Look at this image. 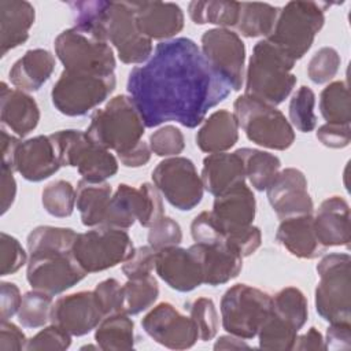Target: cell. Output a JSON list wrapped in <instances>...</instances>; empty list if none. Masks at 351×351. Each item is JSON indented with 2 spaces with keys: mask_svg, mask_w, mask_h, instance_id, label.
<instances>
[{
  "mask_svg": "<svg viewBox=\"0 0 351 351\" xmlns=\"http://www.w3.org/2000/svg\"><path fill=\"white\" fill-rule=\"evenodd\" d=\"M71 346V335L62 329L60 326L51 324L37 332L26 343L27 351H41V350H53L63 351Z\"/></svg>",
  "mask_w": 351,
  "mask_h": 351,
  "instance_id": "50",
  "label": "cell"
},
{
  "mask_svg": "<svg viewBox=\"0 0 351 351\" xmlns=\"http://www.w3.org/2000/svg\"><path fill=\"white\" fill-rule=\"evenodd\" d=\"M276 240L291 255L300 259H315L325 251L317 239L313 214L281 219L276 232Z\"/></svg>",
  "mask_w": 351,
  "mask_h": 351,
  "instance_id": "29",
  "label": "cell"
},
{
  "mask_svg": "<svg viewBox=\"0 0 351 351\" xmlns=\"http://www.w3.org/2000/svg\"><path fill=\"white\" fill-rule=\"evenodd\" d=\"M126 89L145 128L174 121L193 129L230 93L188 37L160 41L145 63L130 70Z\"/></svg>",
  "mask_w": 351,
  "mask_h": 351,
  "instance_id": "1",
  "label": "cell"
},
{
  "mask_svg": "<svg viewBox=\"0 0 351 351\" xmlns=\"http://www.w3.org/2000/svg\"><path fill=\"white\" fill-rule=\"evenodd\" d=\"M95 341L100 350L119 351L134 347V322L126 313L106 315L95 329Z\"/></svg>",
  "mask_w": 351,
  "mask_h": 351,
  "instance_id": "33",
  "label": "cell"
},
{
  "mask_svg": "<svg viewBox=\"0 0 351 351\" xmlns=\"http://www.w3.org/2000/svg\"><path fill=\"white\" fill-rule=\"evenodd\" d=\"M240 348H250V346L244 341V339H240L230 333L219 336L214 344V350H240Z\"/></svg>",
  "mask_w": 351,
  "mask_h": 351,
  "instance_id": "63",
  "label": "cell"
},
{
  "mask_svg": "<svg viewBox=\"0 0 351 351\" xmlns=\"http://www.w3.org/2000/svg\"><path fill=\"white\" fill-rule=\"evenodd\" d=\"M280 8L269 3H240L237 32L248 38L269 37L274 29Z\"/></svg>",
  "mask_w": 351,
  "mask_h": 351,
  "instance_id": "34",
  "label": "cell"
},
{
  "mask_svg": "<svg viewBox=\"0 0 351 351\" xmlns=\"http://www.w3.org/2000/svg\"><path fill=\"white\" fill-rule=\"evenodd\" d=\"M62 166L77 167L84 180L103 182L118 173V159L92 141L86 132L64 129L51 133Z\"/></svg>",
  "mask_w": 351,
  "mask_h": 351,
  "instance_id": "9",
  "label": "cell"
},
{
  "mask_svg": "<svg viewBox=\"0 0 351 351\" xmlns=\"http://www.w3.org/2000/svg\"><path fill=\"white\" fill-rule=\"evenodd\" d=\"M27 339L22 329L14 322H0V351H21L26 348Z\"/></svg>",
  "mask_w": 351,
  "mask_h": 351,
  "instance_id": "58",
  "label": "cell"
},
{
  "mask_svg": "<svg viewBox=\"0 0 351 351\" xmlns=\"http://www.w3.org/2000/svg\"><path fill=\"white\" fill-rule=\"evenodd\" d=\"M112 188L106 181L92 182L81 178L75 189V206L84 226H101L107 214Z\"/></svg>",
  "mask_w": 351,
  "mask_h": 351,
  "instance_id": "32",
  "label": "cell"
},
{
  "mask_svg": "<svg viewBox=\"0 0 351 351\" xmlns=\"http://www.w3.org/2000/svg\"><path fill=\"white\" fill-rule=\"evenodd\" d=\"M133 250V241L125 229L96 226L77 234L71 255L89 274L123 263Z\"/></svg>",
  "mask_w": 351,
  "mask_h": 351,
  "instance_id": "12",
  "label": "cell"
},
{
  "mask_svg": "<svg viewBox=\"0 0 351 351\" xmlns=\"http://www.w3.org/2000/svg\"><path fill=\"white\" fill-rule=\"evenodd\" d=\"M340 63L341 58L333 47H322L308 60L307 77L314 84H326L336 77Z\"/></svg>",
  "mask_w": 351,
  "mask_h": 351,
  "instance_id": "46",
  "label": "cell"
},
{
  "mask_svg": "<svg viewBox=\"0 0 351 351\" xmlns=\"http://www.w3.org/2000/svg\"><path fill=\"white\" fill-rule=\"evenodd\" d=\"M69 7L74 26L106 40L122 63L143 64L151 58L152 40L138 30L132 1H71Z\"/></svg>",
  "mask_w": 351,
  "mask_h": 351,
  "instance_id": "2",
  "label": "cell"
},
{
  "mask_svg": "<svg viewBox=\"0 0 351 351\" xmlns=\"http://www.w3.org/2000/svg\"><path fill=\"white\" fill-rule=\"evenodd\" d=\"M270 306L271 296L267 292L248 284H234L221 298L222 328L240 339H252L270 313Z\"/></svg>",
  "mask_w": 351,
  "mask_h": 351,
  "instance_id": "11",
  "label": "cell"
},
{
  "mask_svg": "<svg viewBox=\"0 0 351 351\" xmlns=\"http://www.w3.org/2000/svg\"><path fill=\"white\" fill-rule=\"evenodd\" d=\"M12 167L26 181L40 182L53 176L60 167V159L51 134L36 136L21 141Z\"/></svg>",
  "mask_w": 351,
  "mask_h": 351,
  "instance_id": "21",
  "label": "cell"
},
{
  "mask_svg": "<svg viewBox=\"0 0 351 351\" xmlns=\"http://www.w3.org/2000/svg\"><path fill=\"white\" fill-rule=\"evenodd\" d=\"M155 271L171 289L191 292L203 284L202 266L188 248L167 247L155 254Z\"/></svg>",
  "mask_w": 351,
  "mask_h": 351,
  "instance_id": "20",
  "label": "cell"
},
{
  "mask_svg": "<svg viewBox=\"0 0 351 351\" xmlns=\"http://www.w3.org/2000/svg\"><path fill=\"white\" fill-rule=\"evenodd\" d=\"M292 350H299V351H304V350H325V344H324V337L321 335V332L311 326L306 333L303 335H298L296 340L293 343Z\"/></svg>",
  "mask_w": 351,
  "mask_h": 351,
  "instance_id": "61",
  "label": "cell"
},
{
  "mask_svg": "<svg viewBox=\"0 0 351 351\" xmlns=\"http://www.w3.org/2000/svg\"><path fill=\"white\" fill-rule=\"evenodd\" d=\"M226 243L236 250L243 258L252 255L262 244V232L258 226L251 225L245 229L225 236Z\"/></svg>",
  "mask_w": 351,
  "mask_h": 351,
  "instance_id": "54",
  "label": "cell"
},
{
  "mask_svg": "<svg viewBox=\"0 0 351 351\" xmlns=\"http://www.w3.org/2000/svg\"><path fill=\"white\" fill-rule=\"evenodd\" d=\"M315 136L322 145L340 149L346 148L351 143V128L350 125L325 123L317 129Z\"/></svg>",
  "mask_w": 351,
  "mask_h": 351,
  "instance_id": "55",
  "label": "cell"
},
{
  "mask_svg": "<svg viewBox=\"0 0 351 351\" xmlns=\"http://www.w3.org/2000/svg\"><path fill=\"white\" fill-rule=\"evenodd\" d=\"M271 307V306H270ZM299 330L288 321L271 311L258 330L259 348L263 350H292Z\"/></svg>",
  "mask_w": 351,
  "mask_h": 351,
  "instance_id": "41",
  "label": "cell"
},
{
  "mask_svg": "<svg viewBox=\"0 0 351 351\" xmlns=\"http://www.w3.org/2000/svg\"><path fill=\"white\" fill-rule=\"evenodd\" d=\"M191 234L195 243L214 244L225 240L223 233L215 223L210 211H202L191 223Z\"/></svg>",
  "mask_w": 351,
  "mask_h": 351,
  "instance_id": "53",
  "label": "cell"
},
{
  "mask_svg": "<svg viewBox=\"0 0 351 351\" xmlns=\"http://www.w3.org/2000/svg\"><path fill=\"white\" fill-rule=\"evenodd\" d=\"M159 296V285L154 276L128 280L122 285V307L129 315L148 310Z\"/></svg>",
  "mask_w": 351,
  "mask_h": 351,
  "instance_id": "39",
  "label": "cell"
},
{
  "mask_svg": "<svg viewBox=\"0 0 351 351\" xmlns=\"http://www.w3.org/2000/svg\"><path fill=\"white\" fill-rule=\"evenodd\" d=\"M315 107V93L311 88L302 85L292 96L288 114L289 123L292 128H296L302 133H308L315 129L317 115L314 111Z\"/></svg>",
  "mask_w": 351,
  "mask_h": 351,
  "instance_id": "44",
  "label": "cell"
},
{
  "mask_svg": "<svg viewBox=\"0 0 351 351\" xmlns=\"http://www.w3.org/2000/svg\"><path fill=\"white\" fill-rule=\"evenodd\" d=\"M27 254L19 240L5 232L0 233V276L16 273L27 265Z\"/></svg>",
  "mask_w": 351,
  "mask_h": 351,
  "instance_id": "48",
  "label": "cell"
},
{
  "mask_svg": "<svg viewBox=\"0 0 351 351\" xmlns=\"http://www.w3.org/2000/svg\"><path fill=\"white\" fill-rule=\"evenodd\" d=\"M189 248L202 266L203 284L210 287L229 282L236 278L243 269V256L233 250L226 240L214 244L195 243Z\"/></svg>",
  "mask_w": 351,
  "mask_h": 351,
  "instance_id": "24",
  "label": "cell"
},
{
  "mask_svg": "<svg viewBox=\"0 0 351 351\" xmlns=\"http://www.w3.org/2000/svg\"><path fill=\"white\" fill-rule=\"evenodd\" d=\"M210 213L223 236L245 229L255 219V195L245 182L239 184L215 196Z\"/></svg>",
  "mask_w": 351,
  "mask_h": 351,
  "instance_id": "22",
  "label": "cell"
},
{
  "mask_svg": "<svg viewBox=\"0 0 351 351\" xmlns=\"http://www.w3.org/2000/svg\"><path fill=\"white\" fill-rule=\"evenodd\" d=\"M0 119L3 128L18 137H26L40 122V108L33 96L16 88L0 84Z\"/></svg>",
  "mask_w": 351,
  "mask_h": 351,
  "instance_id": "25",
  "label": "cell"
},
{
  "mask_svg": "<svg viewBox=\"0 0 351 351\" xmlns=\"http://www.w3.org/2000/svg\"><path fill=\"white\" fill-rule=\"evenodd\" d=\"M188 310L189 317L193 319L197 328L199 339L202 341L213 340L219 328V318L213 299L197 298L189 303Z\"/></svg>",
  "mask_w": 351,
  "mask_h": 351,
  "instance_id": "45",
  "label": "cell"
},
{
  "mask_svg": "<svg viewBox=\"0 0 351 351\" xmlns=\"http://www.w3.org/2000/svg\"><path fill=\"white\" fill-rule=\"evenodd\" d=\"M86 274L71 252L30 254L26 265V280L29 285L52 296L73 288Z\"/></svg>",
  "mask_w": 351,
  "mask_h": 351,
  "instance_id": "16",
  "label": "cell"
},
{
  "mask_svg": "<svg viewBox=\"0 0 351 351\" xmlns=\"http://www.w3.org/2000/svg\"><path fill=\"white\" fill-rule=\"evenodd\" d=\"M22 302V295L19 288L14 282L1 281L0 282V318L1 321H8L15 314H18Z\"/></svg>",
  "mask_w": 351,
  "mask_h": 351,
  "instance_id": "57",
  "label": "cell"
},
{
  "mask_svg": "<svg viewBox=\"0 0 351 351\" xmlns=\"http://www.w3.org/2000/svg\"><path fill=\"white\" fill-rule=\"evenodd\" d=\"M233 114L247 138L259 147L285 151L295 141L292 125L274 106L244 93L234 100Z\"/></svg>",
  "mask_w": 351,
  "mask_h": 351,
  "instance_id": "7",
  "label": "cell"
},
{
  "mask_svg": "<svg viewBox=\"0 0 351 351\" xmlns=\"http://www.w3.org/2000/svg\"><path fill=\"white\" fill-rule=\"evenodd\" d=\"M77 232L71 228L41 225L30 230L26 239L29 255L36 252H71Z\"/></svg>",
  "mask_w": 351,
  "mask_h": 351,
  "instance_id": "37",
  "label": "cell"
},
{
  "mask_svg": "<svg viewBox=\"0 0 351 351\" xmlns=\"http://www.w3.org/2000/svg\"><path fill=\"white\" fill-rule=\"evenodd\" d=\"M200 178L204 191L218 196L225 191L245 182L244 160L240 152H217L208 154L203 159Z\"/></svg>",
  "mask_w": 351,
  "mask_h": 351,
  "instance_id": "27",
  "label": "cell"
},
{
  "mask_svg": "<svg viewBox=\"0 0 351 351\" xmlns=\"http://www.w3.org/2000/svg\"><path fill=\"white\" fill-rule=\"evenodd\" d=\"M151 154H152V151L149 148V144L145 141H141L133 149H130L129 152L119 155L117 158L125 167L136 169V167L145 166L151 159Z\"/></svg>",
  "mask_w": 351,
  "mask_h": 351,
  "instance_id": "60",
  "label": "cell"
},
{
  "mask_svg": "<svg viewBox=\"0 0 351 351\" xmlns=\"http://www.w3.org/2000/svg\"><path fill=\"white\" fill-rule=\"evenodd\" d=\"M138 30L149 40L166 41L184 29V12L176 3L132 1Z\"/></svg>",
  "mask_w": 351,
  "mask_h": 351,
  "instance_id": "23",
  "label": "cell"
},
{
  "mask_svg": "<svg viewBox=\"0 0 351 351\" xmlns=\"http://www.w3.org/2000/svg\"><path fill=\"white\" fill-rule=\"evenodd\" d=\"M237 151L244 160L245 178H248L251 186L259 192L266 191L281 170L280 158L256 148H239Z\"/></svg>",
  "mask_w": 351,
  "mask_h": 351,
  "instance_id": "36",
  "label": "cell"
},
{
  "mask_svg": "<svg viewBox=\"0 0 351 351\" xmlns=\"http://www.w3.org/2000/svg\"><path fill=\"white\" fill-rule=\"evenodd\" d=\"M145 125L128 95H118L90 115L86 134L100 147L117 156L133 149L143 141Z\"/></svg>",
  "mask_w": 351,
  "mask_h": 351,
  "instance_id": "4",
  "label": "cell"
},
{
  "mask_svg": "<svg viewBox=\"0 0 351 351\" xmlns=\"http://www.w3.org/2000/svg\"><path fill=\"white\" fill-rule=\"evenodd\" d=\"M239 122L233 112L222 108L210 114L196 133V145L207 154L228 152L239 140Z\"/></svg>",
  "mask_w": 351,
  "mask_h": 351,
  "instance_id": "31",
  "label": "cell"
},
{
  "mask_svg": "<svg viewBox=\"0 0 351 351\" xmlns=\"http://www.w3.org/2000/svg\"><path fill=\"white\" fill-rule=\"evenodd\" d=\"M156 251L149 245H141L133 250L129 258L122 263V273L128 280H137L151 276L155 269Z\"/></svg>",
  "mask_w": 351,
  "mask_h": 351,
  "instance_id": "52",
  "label": "cell"
},
{
  "mask_svg": "<svg viewBox=\"0 0 351 351\" xmlns=\"http://www.w3.org/2000/svg\"><path fill=\"white\" fill-rule=\"evenodd\" d=\"M200 51L230 90L237 92L243 88L245 45L239 33L225 27L208 29L202 34Z\"/></svg>",
  "mask_w": 351,
  "mask_h": 351,
  "instance_id": "15",
  "label": "cell"
},
{
  "mask_svg": "<svg viewBox=\"0 0 351 351\" xmlns=\"http://www.w3.org/2000/svg\"><path fill=\"white\" fill-rule=\"evenodd\" d=\"M41 204L49 215L67 218L75 207V188L66 180H55L43 189Z\"/></svg>",
  "mask_w": 351,
  "mask_h": 351,
  "instance_id": "43",
  "label": "cell"
},
{
  "mask_svg": "<svg viewBox=\"0 0 351 351\" xmlns=\"http://www.w3.org/2000/svg\"><path fill=\"white\" fill-rule=\"evenodd\" d=\"M36 19L33 4L26 0H0V56L25 44Z\"/></svg>",
  "mask_w": 351,
  "mask_h": 351,
  "instance_id": "28",
  "label": "cell"
},
{
  "mask_svg": "<svg viewBox=\"0 0 351 351\" xmlns=\"http://www.w3.org/2000/svg\"><path fill=\"white\" fill-rule=\"evenodd\" d=\"M189 18L196 25H215L217 27H236L240 15V3L228 0L191 1L188 4Z\"/></svg>",
  "mask_w": 351,
  "mask_h": 351,
  "instance_id": "35",
  "label": "cell"
},
{
  "mask_svg": "<svg viewBox=\"0 0 351 351\" xmlns=\"http://www.w3.org/2000/svg\"><path fill=\"white\" fill-rule=\"evenodd\" d=\"M295 63L269 40L258 41L244 73V93L274 107L281 104L296 85Z\"/></svg>",
  "mask_w": 351,
  "mask_h": 351,
  "instance_id": "3",
  "label": "cell"
},
{
  "mask_svg": "<svg viewBox=\"0 0 351 351\" xmlns=\"http://www.w3.org/2000/svg\"><path fill=\"white\" fill-rule=\"evenodd\" d=\"M148 229V245L155 251L180 245L182 241V229L180 223L170 217L163 215Z\"/></svg>",
  "mask_w": 351,
  "mask_h": 351,
  "instance_id": "49",
  "label": "cell"
},
{
  "mask_svg": "<svg viewBox=\"0 0 351 351\" xmlns=\"http://www.w3.org/2000/svg\"><path fill=\"white\" fill-rule=\"evenodd\" d=\"M319 112L326 123L350 125L351 103L347 82L333 81L319 95Z\"/></svg>",
  "mask_w": 351,
  "mask_h": 351,
  "instance_id": "38",
  "label": "cell"
},
{
  "mask_svg": "<svg viewBox=\"0 0 351 351\" xmlns=\"http://www.w3.org/2000/svg\"><path fill=\"white\" fill-rule=\"evenodd\" d=\"M304 173L295 167L280 170L266 188L267 200L280 219L313 214L314 202L308 193Z\"/></svg>",
  "mask_w": 351,
  "mask_h": 351,
  "instance_id": "18",
  "label": "cell"
},
{
  "mask_svg": "<svg viewBox=\"0 0 351 351\" xmlns=\"http://www.w3.org/2000/svg\"><path fill=\"white\" fill-rule=\"evenodd\" d=\"M163 215L162 195L154 184L143 182L138 188L119 184L110 199L101 226L129 229L137 221L143 228H151Z\"/></svg>",
  "mask_w": 351,
  "mask_h": 351,
  "instance_id": "13",
  "label": "cell"
},
{
  "mask_svg": "<svg viewBox=\"0 0 351 351\" xmlns=\"http://www.w3.org/2000/svg\"><path fill=\"white\" fill-rule=\"evenodd\" d=\"M141 326L155 343L170 350H186L199 340L193 319L181 314L169 302L152 307L143 317Z\"/></svg>",
  "mask_w": 351,
  "mask_h": 351,
  "instance_id": "17",
  "label": "cell"
},
{
  "mask_svg": "<svg viewBox=\"0 0 351 351\" xmlns=\"http://www.w3.org/2000/svg\"><path fill=\"white\" fill-rule=\"evenodd\" d=\"M93 295L96 299V303L103 314V317L115 314V313H123L122 307V285L115 278H106L100 281L95 289Z\"/></svg>",
  "mask_w": 351,
  "mask_h": 351,
  "instance_id": "51",
  "label": "cell"
},
{
  "mask_svg": "<svg viewBox=\"0 0 351 351\" xmlns=\"http://www.w3.org/2000/svg\"><path fill=\"white\" fill-rule=\"evenodd\" d=\"M271 311L300 330L308 318V304L304 293L296 287H285L271 296Z\"/></svg>",
  "mask_w": 351,
  "mask_h": 351,
  "instance_id": "40",
  "label": "cell"
},
{
  "mask_svg": "<svg viewBox=\"0 0 351 351\" xmlns=\"http://www.w3.org/2000/svg\"><path fill=\"white\" fill-rule=\"evenodd\" d=\"M152 182L177 210L189 211L203 199L204 186L195 163L184 156L165 158L152 170Z\"/></svg>",
  "mask_w": 351,
  "mask_h": 351,
  "instance_id": "14",
  "label": "cell"
},
{
  "mask_svg": "<svg viewBox=\"0 0 351 351\" xmlns=\"http://www.w3.org/2000/svg\"><path fill=\"white\" fill-rule=\"evenodd\" d=\"M16 197V181L14 177V169L1 165V215H4Z\"/></svg>",
  "mask_w": 351,
  "mask_h": 351,
  "instance_id": "59",
  "label": "cell"
},
{
  "mask_svg": "<svg viewBox=\"0 0 351 351\" xmlns=\"http://www.w3.org/2000/svg\"><path fill=\"white\" fill-rule=\"evenodd\" d=\"M53 47L55 55L67 71L114 75L117 60L112 47L86 30L77 26L66 29L56 36Z\"/></svg>",
  "mask_w": 351,
  "mask_h": 351,
  "instance_id": "8",
  "label": "cell"
},
{
  "mask_svg": "<svg viewBox=\"0 0 351 351\" xmlns=\"http://www.w3.org/2000/svg\"><path fill=\"white\" fill-rule=\"evenodd\" d=\"M149 148L156 156L171 158L178 156L185 148L182 132L174 125H165L149 136Z\"/></svg>",
  "mask_w": 351,
  "mask_h": 351,
  "instance_id": "47",
  "label": "cell"
},
{
  "mask_svg": "<svg viewBox=\"0 0 351 351\" xmlns=\"http://www.w3.org/2000/svg\"><path fill=\"white\" fill-rule=\"evenodd\" d=\"M326 7V3L288 1L280 8L274 29L266 40L295 62L302 59L324 27Z\"/></svg>",
  "mask_w": 351,
  "mask_h": 351,
  "instance_id": "5",
  "label": "cell"
},
{
  "mask_svg": "<svg viewBox=\"0 0 351 351\" xmlns=\"http://www.w3.org/2000/svg\"><path fill=\"white\" fill-rule=\"evenodd\" d=\"M351 258L346 252L324 255L317 273L319 281L314 292L315 311L328 321L351 322Z\"/></svg>",
  "mask_w": 351,
  "mask_h": 351,
  "instance_id": "6",
  "label": "cell"
},
{
  "mask_svg": "<svg viewBox=\"0 0 351 351\" xmlns=\"http://www.w3.org/2000/svg\"><path fill=\"white\" fill-rule=\"evenodd\" d=\"M313 221L317 239L324 248L350 245V206L343 196L325 199Z\"/></svg>",
  "mask_w": 351,
  "mask_h": 351,
  "instance_id": "26",
  "label": "cell"
},
{
  "mask_svg": "<svg viewBox=\"0 0 351 351\" xmlns=\"http://www.w3.org/2000/svg\"><path fill=\"white\" fill-rule=\"evenodd\" d=\"M0 134H1V165H7V166L12 167L15 151L22 140H21V137L12 136L11 133H8L4 128H1Z\"/></svg>",
  "mask_w": 351,
  "mask_h": 351,
  "instance_id": "62",
  "label": "cell"
},
{
  "mask_svg": "<svg viewBox=\"0 0 351 351\" xmlns=\"http://www.w3.org/2000/svg\"><path fill=\"white\" fill-rule=\"evenodd\" d=\"M52 295L43 291L32 289L22 296V302L18 310V322L23 328H43L51 321Z\"/></svg>",
  "mask_w": 351,
  "mask_h": 351,
  "instance_id": "42",
  "label": "cell"
},
{
  "mask_svg": "<svg viewBox=\"0 0 351 351\" xmlns=\"http://www.w3.org/2000/svg\"><path fill=\"white\" fill-rule=\"evenodd\" d=\"M103 314L96 303L93 291H80L58 298L51 310V324L71 336H85L100 324Z\"/></svg>",
  "mask_w": 351,
  "mask_h": 351,
  "instance_id": "19",
  "label": "cell"
},
{
  "mask_svg": "<svg viewBox=\"0 0 351 351\" xmlns=\"http://www.w3.org/2000/svg\"><path fill=\"white\" fill-rule=\"evenodd\" d=\"M55 66V56L48 49H29L11 66L8 78L16 89L36 92L51 78Z\"/></svg>",
  "mask_w": 351,
  "mask_h": 351,
  "instance_id": "30",
  "label": "cell"
},
{
  "mask_svg": "<svg viewBox=\"0 0 351 351\" xmlns=\"http://www.w3.org/2000/svg\"><path fill=\"white\" fill-rule=\"evenodd\" d=\"M117 86L114 75L63 70L51 90L53 107L67 117H82L104 103Z\"/></svg>",
  "mask_w": 351,
  "mask_h": 351,
  "instance_id": "10",
  "label": "cell"
},
{
  "mask_svg": "<svg viewBox=\"0 0 351 351\" xmlns=\"http://www.w3.org/2000/svg\"><path fill=\"white\" fill-rule=\"evenodd\" d=\"M325 350H351V322H335L326 329L324 339Z\"/></svg>",
  "mask_w": 351,
  "mask_h": 351,
  "instance_id": "56",
  "label": "cell"
}]
</instances>
